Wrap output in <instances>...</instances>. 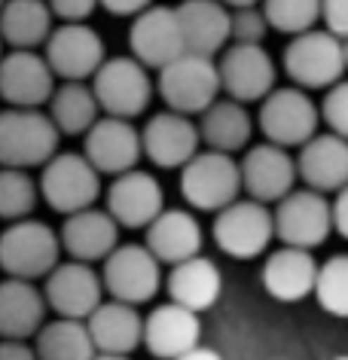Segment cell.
Wrapping results in <instances>:
<instances>
[{"mask_svg": "<svg viewBox=\"0 0 348 360\" xmlns=\"http://www.w3.org/2000/svg\"><path fill=\"white\" fill-rule=\"evenodd\" d=\"M266 34H269V22H266L260 6H242V10H232L229 43H263Z\"/></svg>", "mask_w": 348, "mask_h": 360, "instance_id": "37", "label": "cell"}, {"mask_svg": "<svg viewBox=\"0 0 348 360\" xmlns=\"http://www.w3.org/2000/svg\"><path fill=\"white\" fill-rule=\"evenodd\" d=\"M168 296L172 302L183 305V309L193 311H208L214 302L220 300L223 293V272L217 269V263L202 254H195L183 263H174L172 272L165 278Z\"/></svg>", "mask_w": 348, "mask_h": 360, "instance_id": "29", "label": "cell"}, {"mask_svg": "<svg viewBox=\"0 0 348 360\" xmlns=\"http://www.w3.org/2000/svg\"><path fill=\"white\" fill-rule=\"evenodd\" d=\"M129 46L131 56L150 70H162L165 65H172L177 56L186 52L177 10H172V6H147L144 13H138L129 28Z\"/></svg>", "mask_w": 348, "mask_h": 360, "instance_id": "18", "label": "cell"}, {"mask_svg": "<svg viewBox=\"0 0 348 360\" xmlns=\"http://www.w3.org/2000/svg\"><path fill=\"white\" fill-rule=\"evenodd\" d=\"M120 223L110 217L107 208H92L67 214L65 226H61V250L70 259H83V263H101L110 250L120 245Z\"/></svg>", "mask_w": 348, "mask_h": 360, "instance_id": "22", "label": "cell"}, {"mask_svg": "<svg viewBox=\"0 0 348 360\" xmlns=\"http://www.w3.org/2000/svg\"><path fill=\"white\" fill-rule=\"evenodd\" d=\"M86 327L98 354H131L138 345H144V314L138 305L120 300L101 302L86 318Z\"/></svg>", "mask_w": 348, "mask_h": 360, "instance_id": "26", "label": "cell"}, {"mask_svg": "<svg viewBox=\"0 0 348 360\" xmlns=\"http://www.w3.org/2000/svg\"><path fill=\"white\" fill-rule=\"evenodd\" d=\"M49 302L34 281L4 278L0 281V339H34L46 323Z\"/></svg>", "mask_w": 348, "mask_h": 360, "instance_id": "25", "label": "cell"}, {"mask_svg": "<svg viewBox=\"0 0 348 360\" xmlns=\"http://www.w3.org/2000/svg\"><path fill=\"white\" fill-rule=\"evenodd\" d=\"M333 229L342 238H348V184L336 193V199H333Z\"/></svg>", "mask_w": 348, "mask_h": 360, "instance_id": "43", "label": "cell"}, {"mask_svg": "<svg viewBox=\"0 0 348 360\" xmlns=\"http://www.w3.org/2000/svg\"><path fill=\"white\" fill-rule=\"evenodd\" d=\"M242 162L232 153L199 150L181 168V193L195 211H223L242 195Z\"/></svg>", "mask_w": 348, "mask_h": 360, "instance_id": "3", "label": "cell"}, {"mask_svg": "<svg viewBox=\"0 0 348 360\" xmlns=\"http://www.w3.org/2000/svg\"><path fill=\"white\" fill-rule=\"evenodd\" d=\"M229 19L232 10L220 0H183L177 6L183 46L195 56H217L229 43Z\"/></svg>", "mask_w": 348, "mask_h": 360, "instance_id": "28", "label": "cell"}, {"mask_svg": "<svg viewBox=\"0 0 348 360\" xmlns=\"http://www.w3.org/2000/svg\"><path fill=\"white\" fill-rule=\"evenodd\" d=\"M40 199L58 214L86 211L101 199V171L86 153H56L40 171Z\"/></svg>", "mask_w": 348, "mask_h": 360, "instance_id": "5", "label": "cell"}, {"mask_svg": "<svg viewBox=\"0 0 348 360\" xmlns=\"http://www.w3.org/2000/svg\"><path fill=\"white\" fill-rule=\"evenodd\" d=\"M43 49L52 74L61 79H92L107 58L101 34L89 22H61L52 28Z\"/></svg>", "mask_w": 348, "mask_h": 360, "instance_id": "13", "label": "cell"}, {"mask_svg": "<svg viewBox=\"0 0 348 360\" xmlns=\"http://www.w3.org/2000/svg\"><path fill=\"white\" fill-rule=\"evenodd\" d=\"M345 68H348V40H345Z\"/></svg>", "mask_w": 348, "mask_h": 360, "instance_id": "48", "label": "cell"}, {"mask_svg": "<svg viewBox=\"0 0 348 360\" xmlns=\"http://www.w3.org/2000/svg\"><path fill=\"white\" fill-rule=\"evenodd\" d=\"M318 259L306 248L284 245L263 263V290L278 302H299L315 293Z\"/></svg>", "mask_w": 348, "mask_h": 360, "instance_id": "24", "label": "cell"}, {"mask_svg": "<svg viewBox=\"0 0 348 360\" xmlns=\"http://www.w3.org/2000/svg\"><path fill=\"white\" fill-rule=\"evenodd\" d=\"M4 46H6V43H4V37H0V58H4Z\"/></svg>", "mask_w": 348, "mask_h": 360, "instance_id": "47", "label": "cell"}, {"mask_svg": "<svg viewBox=\"0 0 348 360\" xmlns=\"http://www.w3.org/2000/svg\"><path fill=\"white\" fill-rule=\"evenodd\" d=\"M251 131H254L251 113L236 98H217L208 110L199 113V134L202 143H208V150L236 153L247 147Z\"/></svg>", "mask_w": 348, "mask_h": 360, "instance_id": "31", "label": "cell"}, {"mask_svg": "<svg viewBox=\"0 0 348 360\" xmlns=\"http://www.w3.org/2000/svg\"><path fill=\"white\" fill-rule=\"evenodd\" d=\"M284 70L299 89H330L345 74V40L327 28L297 34L284 49Z\"/></svg>", "mask_w": 348, "mask_h": 360, "instance_id": "7", "label": "cell"}, {"mask_svg": "<svg viewBox=\"0 0 348 360\" xmlns=\"http://www.w3.org/2000/svg\"><path fill=\"white\" fill-rule=\"evenodd\" d=\"M214 245L232 259H254L269 250L275 238V217L269 205L257 199H236L214 217Z\"/></svg>", "mask_w": 348, "mask_h": 360, "instance_id": "8", "label": "cell"}, {"mask_svg": "<svg viewBox=\"0 0 348 360\" xmlns=\"http://www.w3.org/2000/svg\"><path fill=\"white\" fill-rule=\"evenodd\" d=\"M141 143H144V156L153 165L183 168L199 153V143H202L199 122L177 110L156 113V116H150L144 131H141Z\"/></svg>", "mask_w": 348, "mask_h": 360, "instance_id": "20", "label": "cell"}, {"mask_svg": "<svg viewBox=\"0 0 348 360\" xmlns=\"http://www.w3.org/2000/svg\"><path fill=\"white\" fill-rule=\"evenodd\" d=\"M333 360H348V354H342V357H333Z\"/></svg>", "mask_w": 348, "mask_h": 360, "instance_id": "49", "label": "cell"}, {"mask_svg": "<svg viewBox=\"0 0 348 360\" xmlns=\"http://www.w3.org/2000/svg\"><path fill=\"white\" fill-rule=\"evenodd\" d=\"M101 4V10H107L116 19H135L138 13H144L147 6H153V0H98Z\"/></svg>", "mask_w": 348, "mask_h": 360, "instance_id": "41", "label": "cell"}, {"mask_svg": "<svg viewBox=\"0 0 348 360\" xmlns=\"http://www.w3.org/2000/svg\"><path fill=\"white\" fill-rule=\"evenodd\" d=\"M4 4H6V0H0V6H4Z\"/></svg>", "mask_w": 348, "mask_h": 360, "instance_id": "50", "label": "cell"}, {"mask_svg": "<svg viewBox=\"0 0 348 360\" xmlns=\"http://www.w3.org/2000/svg\"><path fill=\"white\" fill-rule=\"evenodd\" d=\"M49 10L61 22H89L92 13L98 10V0H46Z\"/></svg>", "mask_w": 348, "mask_h": 360, "instance_id": "39", "label": "cell"}, {"mask_svg": "<svg viewBox=\"0 0 348 360\" xmlns=\"http://www.w3.org/2000/svg\"><path fill=\"white\" fill-rule=\"evenodd\" d=\"M61 263L58 232L37 217L13 220L0 232V272L6 278L40 281Z\"/></svg>", "mask_w": 348, "mask_h": 360, "instance_id": "2", "label": "cell"}, {"mask_svg": "<svg viewBox=\"0 0 348 360\" xmlns=\"http://www.w3.org/2000/svg\"><path fill=\"white\" fill-rule=\"evenodd\" d=\"M174 360H223V357H220L214 348H202V345H195V348L186 351V354L174 357Z\"/></svg>", "mask_w": 348, "mask_h": 360, "instance_id": "44", "label": "cell"}, {"mask_svg": "<svg viewBox=\"0 0 348 360\" xmlns=\"http://www.w3.org/2000/svg\"><path fill=\"white\" fill-rule=\"evenodd\" d=\"M272 217L275 238H281L290 248L315 250L333 232V205L327 202L324 193L309 190V186H302V190L293 186L281 202H275Z\"/></svg>", "mask_w": 348, "mask_h": 360, "instance_id": "10", "label": "cell"}, {"mask_svg": "<svg viewBox=\"0 0 348 360\" xmlns=\"http://www.w3.org/2000/svg\"><path fill=\"white\" fill-rule=\"evenodd\" d=\"M83 153L101 174L116 177L122 171L138 168V162L144 159V143L131 120L101 113L98 122L83 134Z\"/></svg>", "mask_w": 348, "mask_h": 360, "instance_id": "15", "label": "cell"}, {"mask_svg": "<svg viewBox=\"0 0 348 360\" xmlns=\"http://www.w3.org/2000/svg\"><path fill=\"white\" fill-rule=\"evenodd\" d=\"M297 174L309 190L339 193L348 184V141L339 134H315L299 147Z\"/></svg>", "mask_w": 348, "mask_h": 360, "instance_id": "23", "label": "cell"}, {"mask_svg": "<svg viewBox=\"0 0 348 360\" xmlns=\"http://www.w3.org/2000/svg\"><path fill=\"white\" fill-rule=\"evenodd\" d=\"M56 92L46 56L37 49H10L0 58V101L6 107H43Z\"/></svg>", "mask_w": 348, "mask_h": 360, "instance_id": "17", "label": "cell"}, {"mask_svg": "<svg viewBox=\"0 0 348 360\" xmlns=\"http://www.w3.org/2000/svg\"><path fill=\"white\" fill-rule=\"evenodd\" d=\"M202 318L199 311L183 309L177 302L156 305L144 318V348L159 360H174L199 345Z\"/></svg>", "mask_w": 348, "mask_h": 360, "instance_id": "21", "label": "cell"}, {"mask_svg": "<svg viewBox=\"0 0 348 360\" xmlns=\"http://www.w3.org/2000/svg\"><path fill=\"white\" fill-rule=\"evenodd\" d=\"M61 131L43 107H6L0 110V165L43 168L58 153Z\"/></svg>", "mask_w": 348, "mask_h": 360, "instance_id": "1", "label": "cell"}, {"mask_svg": "<svg viewBox=\"0 0 348 360\" xmlns=\"http://www.w3.org/2000/svg\"><path fill=\"white\" fill-rule=\"evenodd\" d=\"M321 107L299 86L272 89L260 101V131L266 141L278 147H302L309 138L318 134Z\"/></svg>", "mask_w": 348, "mask_h": 360, "instance_id": "11", "label": "cell"}, {"mask_svg": "<svg viewBox=\"0 0 348 360\" xmlns=\"http://www.w3.org/2000/svg\"><path fill=\"white\" fill-rule=\"evenodd\" d=\"M52 19L46 0H6L0 6V37L10 49H40L52 34Z\"/></svg>", "mask_w": 348, "mask_h": 360, "instance_id": "30", "label": "cell"}, {"mask_svg": "<svg viewBox=\"0 0 348 360\" xmlns=\"http://www.w3.org/2000/svg\"><path fill=\"white\" fill-rule=\"evenodd\" d=\"M0 360H37V351L28 339H0Z\"/></svg>", "mask_w": 348, "mask_h": 360, "instance_id": "42", "label": "cell"}, {"mask_svg": "<svg viewBox=\"0 0 348 360\" xmlns=\"http://www.w3.org/2000/svg\"><path fill=\"white\" fill-rule=\"evenodd\" d=\"M43 296H46L49 309L58 318H77L86 321L98 305H101L104 281L101 272H95V263L83 259H65L52 272L43 278Z\"/></svg>", "mask_w": 348, "mask_h": 360, "instance_id": "14", "label": "cell"}, {"mask_svg": "<svg viewBox=\"0 0 348 360\" xmlns=\"http://www.w3.org/2000/svg\"><path fill=\"white\" fill-rule=\"evenodd\" d=\"M144 245L153 250L159 263H183L195 254H202L205 245V229L193 211L183 208H165L159 217L147 226V241Z\"/></svg>", "mask_w": 348, "mask_h": 360, "instance_id": "27", "label": "cell"}, {"mask_svg": "<svg viewBox=\"0 0 348 360\" xmlns=\"http://www.w3.org/2000/svg\"><path fill=\"white\" fill-rule=\"evenodd\" d=\"M101 281L110 300L147 305L162 287V263L147 245H116L101 259Z\"/></svg>", "mask_w": 348, "mask_h": 360, "instance_id": "9", "label": "cell"}, {"mask_svg": "<svg viewBox=\"0 0 348 360\" xmlns=\"http://www.w3.org/2000/svg\"><path fill=\"white\" fill-rule=\"evenodd\" d=\"M46 113L52 116V122H56V129L61 134H86L98 122L101 107H98L92 83H86V79H65L52 92Z\"/></svg>", "mask_w": 348, "mask_h": 360, "instance_id": "32", "label": "cell"}, {"mask_svg": "<svg viewBox=\"0 0 348 360\" xmlns=\"http://www.w3.org/2000/svg\"><path fill=\"white\" fill-rule=\"evenodd\" d=\"M321 120L330 125V131L348 141V79H339L336 86L327 89L321 101Z\"/></svg>", "mask_w": 348, "mask_h": 360, "instance_id": "38", "label": "cell"}, {"mask_svg": "<svg viewBox=\"0 0 348 360\" xmlns=\"http://www.w3.org/2000/svg\"><path fill=\"white\" fill-rule=\"evenodd\" d=\"M156 89L168 104V110L199 116L217 101L223 86H220V68L211 56H195V52H183L172 65L159 70Z\"/></svg>", "mask_w": 348, "mask_h": 360, "instance_id": "4", "label": "cell"}, {"mask_svg": "<svg viewBox=\"0 0 348 360\" xmlns=\"http://www.w3.org/2000/svg\"><path fill=\"white\" fill-rule=\"evenodd\" d=\"M321 19L330 34L348 40V0H321Z\"/></svg>", "mask_w": 348, "mask_h": 360, "instance_id": "40", "label": "cell"}, {"mask_svg": "<svg viewBox=\"0 0 348 360\" xmlns=\"http://www.w3.org/2000/svg\"><path fill=\"white\" fill-rule=\"evenodd\" d=\"M315 296L327 314L348 318V254H336L318 266Z\"/></svg>", "mask_w": 348, "mask_h": 360, "instance_id": "36", "label": "cell"}, {"mask_svg": "<svg viewBox=\"0 0 348 360\" xmlns=\"http://www.w3.org/2000/svg\"><path fill=\"white\" fill-rule=\"evenodd\" d=\"M269 28L297 37L321 22V0H260Z\"/></svg>", "mask_w": 348, "mask_h": 360, "instance_id": "35", "label": "cell"}, {"mask_svg": "<svg viewBox=\"0 0 348 360\" xmlns=\"http://www.w3.org/2000/svg\"><path fill=\"white\" fill-rule=\"evenodd\" d=\"M220 4H226L229 10H242V6H260V0H220Z\"/></svg>", "mask_w": 348, "mask_h": 360, "instance_id": "45", "label": "cell"}, {"mask_svg": "<svg viewBox=\"0 0 348 360\" xmlns=\"http://www.w3.org/2000/svg\"><path fill=\"white\" fill-rule=\"evenodd\" d=\"M34 351L37 360H95L98 348L89 336L86 321L58 318L43 323L34 336Z\"/></svg>", "mask_w": 348, "mask_h": 360, "instance_id": "33", "label": "cell"}, {"mask_svg": "<svg viewBox=\"0 0 348 360\" xmlns=\"http://www.w3.org/2000/svg\"><path fill=\"white\" fill-rule=\"evenodd\" d=\"M217 68L223 92L242 104L263 101L275 89V77H278L275 61L263 43H229Z\"/></svg>", "mask_w": 348, "mask_h": 360, "instance_id": "12", "label": "cell"}, {"mask_svg": "<svg viewBox=\"0 0 348 360\" xmlns=\"http://www.w3.org/2000/svg\"><path fill=\"white\" fill-rule=\"evenodd\" d=\"M153 77L150 68L141 65L135 56H116L104 58V65L92 77V92L98 98V107L107 116H122L135 120L153 101Z\"/></svg>", "mask_w": 348, "mask_h": 360, "instance_id": "6", "label": "cell"}, {"mask_svg": "<svg viewBox=\"0 0 348 360\" xmlns=\"http://www.w3.org/2000/svg\"><path fill=\"white\" fill-rule=\"evenodd\" d=\"M104 208L122 229H147L165 211V190L150 171L131 168L113 177Z\"/></svg>", "mask_w": 348, "mask_h": 360, "instance_id": "16", "label": "cell"}, {"mask_svg": "<svg viewBox=\"0 0 348 360\" xmlns=\"http://www.w3.org/2000/svg\"><path fill=\"white\" fill-rule=\"evenodd\" d=\"M40 202V184L28 168H4L0 165V220L13 223L31 217Z\"/></svg>", "mask_w": 348, "mask_h": 360, "instance_id": "34", "label": "cell"}, {"mask_svg": "<svg viewBox=\"0 0 348 360\" xmlns=\"http://www.w3.org/2000/svg\"><path fill=\"white\" fill-rule=\"evenodd\" d=\"M95 360H131L129 354H95Z\"/></svg>", "mask_w": 348, "mask_h": 360, "instance_id": "46", "label": "cell"}, {"mask_svg": "<svg viewBox=\"0 0 348 360\" xmlns=\"http://www.w3.org/2000/svg\"><path fill=\"white\" fill-rule=\"evenodd\" d=\"M297 159L288 147L266 141L254 143L242 159V186L251 199L263 205H275L297 186Z\"/></svg>", "mask_w": 348, "mask_h": 360, "instance_id": "19", "label": "cell"}]
</instances>
